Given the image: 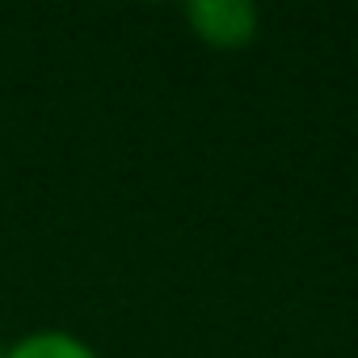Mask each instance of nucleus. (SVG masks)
<instances>
[{
	"label": "nucleus",
	"instance_id": "nucleus-1",
	"mask_svg": "<svg viewBox=\"0 0 358 358\" xmlns=\"http://www.w3.org/2000/svg\"><path fill=\"white\" fill-rule=\"evenodd\" d=\"M186 26L199 43L215 51H241L257 38L262 13L253 0H194L186 5Z\"/></svg>",
	"mask_w": 358,
	"mask_h": 358
},
{
	"label": "nucleus",
	"instance_id": "nucleus-2",
	"mask_svg": "<svg viewBox=\"0 0 358 358\" xmlns=\"http://www.w3.org/2000/svg\"><path fill=\"white\" fill-rule=\"evenodd\" d=\"M5 358H97V350L68 329H38V333H26L22 341H13L5 350Z\"/></svg>",
	"mask_w": 358,
	"mask_h": 358
},
{
	"label": "nucleus",
	"instance_id": "nucleus-3",
	"mask_svg": "<svg viewBox=\"0 0 358 358\" xmlns=\"http://www.w3.org/2000/svg\"><path fill=\"white\" fill-rule=\"evenodd\" d=\"M0 358H5V345H0Z\"/></svg>",
	"mask_w": 358,
	"mask_h": 358
}]
</instances>
